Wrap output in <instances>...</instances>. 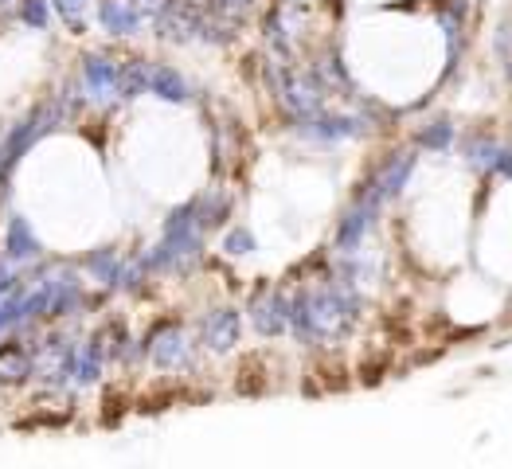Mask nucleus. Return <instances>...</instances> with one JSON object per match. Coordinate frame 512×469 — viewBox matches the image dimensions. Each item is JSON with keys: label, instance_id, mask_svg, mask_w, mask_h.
Masks as SVG:
<instances>
[{"label": "nucleus", "instance_id": "11", "mask_svg": "<svg viewBox=\"0 0 512 469\" xmlns=\"http://www.w3.org/2000/svg\"><path fill=\"white\" fill-rule=\"evenodd\" d=\"M90 8H94V0H51L55 20H59L71 36H86V28H90Z\"/></svg>", "mask_w": 512, "mask_h": 469}, {"label": "nucleus", "instance_id": "8", "mask_svg": "<svg viewBox=\"0 0 512 469\" xmlns=\"http://www.w3.org/2000/svg\"><path fill=\"white\" fill-rule=\"evenodd\" d=\"M301 133L313 137V141H348V137H360L364 133V118L356 114H317L309 122H301Z\"/></svg>", "mask_w": 512, "mask_h": 469}, {"label": "nucleus", "instance_id": "2", "mask_svg": "<svg viewBox=\"0 0 512 469\" xmlns=\"http://www.w3.org/2000/svg\"><path fill=\"white\" fill-rule=\"evenodd\" d=\"M90 20L98 24V32L114 36V40H133L141 28H145V12L137 0H94L90 8Z\"/></svg>", "mask_w": 512, "mask_h": 469}, {"label": "nucleus", "instance_id": "16", "mask_svg": "<svg viewBox=\"0 0 512 469\" xmlns=\"http://www.w3.org/2000/svg\"><path fill=\"white\" fill-rule=\"evenodd\" d=\"M505 55H509V63H512V51H505Z\"/></svg>", "mask_w": 512, "mask_h": 469}, {"label": "nucleus", "instance_id": "7", "mask_svg": "<svg viewBox=\"0 0 512 469\" xmlns=\"http://www.w3.org/2000/svg\"><path fill=\"white\" fill-rule=\"evenodd\" d=\"M200 333H204V344L212 352H231L239 344V333H243V321H239V309H215L200 321Z\"/></svg>", "mask_w": 512, "mask_h": 469}, {"label": "nucleus", "instance_id": "5", "mask_svg": "<svg viewBox=\"0 0 512 469\" xmlns=\"http://www.w3.org/2000/svg\"><path fill=\"white\" fill-rule=\"evenodd\" d=\"M376 215H380V208H376V204H368V200H356V204L344 212V219L337 223V239H333L341 255H356V247H360V243H364V235L372 231Z\"/></svg>", "mask_w": 512, "mask_h": 469}, {"label": "nucleus", "instance_id": "9", "mask_svg": "<svg viewBox=\"0 0 512 469\" xmlns=\"http://www.w3.org/2000/svg\"><path fill=\"white\" fill-rule=\"evenodd\" d=\"M4 262H32L40 258V239L32 231V223L24 215H12L8 227H4Z\"/></svg>", "mask_w": 512, "mask_h": 469}, {"label": "nucleus", "instance_id": "13", "mask_svg": "<svg viewBox=\"0 0 512 469\" xmlns=\"http://www.w3.org/2000/svg\"><path fill=\"white\" fill-rule=\"evenodd\" d=\"M208 12H212L215 20H223V24H231V20H243L251 8H255V0H208L204 4Z\"/></svg>", "mask_w": 512, "mask_h": 469}, {"label": "nucleus", "instance_id": "3", "mask_svg": "<svg viewBox=\"0 0 512 469\" xmlns=\"http://www.w3.org/2000/svg\"><path fill=\"white\" fill-rule=\"evenodd\" d=\"M145 352L153 356L157 368H184V364L192 360V344H188L180 325H161V329L145 341Z\"/></svg>", "mask_w": 512, "mask_h": 469}, {"label": "nucleus", "instance_id": "14", "mask_svg": "<svg viewBox=\"0 0 512 469\" xmlns=\"http://www.w3.org/2000/svg\"><path fill=\"white\" fill-rule=\"evenodd\" d=\"M450 141H454V126L450 122H434L419 133V145H427L434 153H442V149H450Z\"/></svg>", "mask_w": 512, "mask_h": 469}, {"label": "nucleus", "instance_id": "4", "mask_svg": "<svg viewBox=\"0 0 512 469\" xmlns=\"http://www.w3.org/2000/svg\"><path fill=\"white\" fill-rule=\"evenodd\" d=\"M83 90L90 102H102L118 90V59L106 51H90L83 55Z\"/></svg>", "mask_w": 512, "mask_h": 469}, {"label": "nucleus", "instance_id": "12", "mask_svg": "<svg viewBox=\"0 0 512 469\" xmlns=\"http://www.w3.org/2000/svg\"><path fill=\"white\" fill-rule=\"evenodd\" d=\"M28 32H47L55 12H51V0H16V12H12Z\"/></svg>", "mask_w": 512, "mask_h": 469}, {"label": "nucleus", "instance_id": "10", "mask_svg": "<svg viewBox=\"0 0 512 469\" xmlns=\"http://www.w3.org/2000/svg\"><path fill=\"white\" fill-rule=\"evenodd\" d=\"M149 94L165 98V102H188V79L169 67V63H149Z\"/></svg>", "mask_w": 512, "mask_h": 469}, {"label": "nucleus", "instance_id": "1", "mask_svg": "<svg viewBox=\"0 0 512 469\" xmlns=\"http://www.w3.org/2000/svg\"><path fill=\"white\" fill-rule=\"evenodd\" d=\"M411 172H415V157H411V153H395V157H387L384 165L360 184V196H356V200H368V204L384 208L391 196H399V192L407 188Z\"/></svg>", "mask_w": 512, "mask_h": 469}, {"label": "nucleus", "instance_id": "6", "mask_svg": "<svg viewBox=\"0 0 512 469\" xmlns=\"http://www.w3.org/2000/svg\"><path fill=\"white\" fill-rule=\"evenodd\" d=\"M251 321L262 337H278L290 329V298L286 294H258L255 305H251Z\"/></svg>", "mask_w": 512, "mask_h": 469}, {"label": "nucleus", "instance_id": "15", "mask_svg": "<svg viewBox=\"0 0 512 469\" xmlns=\"http://www.w3.org/2000/svg\"><path fill=\"white\" fill-rule=\"evenodd\" d=\"M223 251L227 255H251L255 251V235L247 231V227H235V231H227V239H223Z\"/></svg>", "mask_w": 512, "mask_h": 469}]
</instances>
